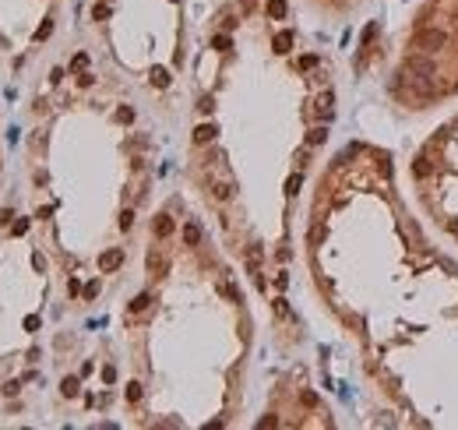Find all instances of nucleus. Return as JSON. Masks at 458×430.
<instances>
[{"label": "nucleus", "mask_w": 458, "mask_h": 430, "mask_svg": "<svg viewBox=\"0 0 458 430\" xmlns=\"http://www.w3.org/2000/svg\"><path fill=\"white\" fill-rule=\"evenodd\" d=\"M325 7H332V11H339V14H349V11H356V7H363V4H370V0H321Z\"/></svg>", "instance_id": "20e7f679"}, {"label": "nucleus", "mask_w": 458, "mask_h": 430, "mask_svg": "<svg viewBox=\"0 0 458 430\" xmlns=\"http://www.w3.org/2000/svg\"><path fill=\"white\" fill-rule=\"evenodd\" d=\"M11 233H14V236H25V233H29V219H18V222L11 226Z\"/></svg>", "instance_id": "0eeeda50"}, {"label": "nucleus", "mask_w": 458, "mask_h": 430, "mask_svg": "<svg viewBox=\"0 0 458 430\" xmlns=\"http://www.w3.org/2000/svg\"><path fill=\"white\" fill-rule=\"evenodd\" d=\"M60 391L67 395V399H74L81 388H78V377H64V384H60Z\"/></svg>", "instance_id": "423d86ee"}, {"label": "nucleus", "mask_w": 458, "mask_h": 430, "mask_svg": "<svg viewBox=\"0 0 458 430\" xmlns=\"http://www.w3.org/2000/svg\"><path fill=\"white\" fill-rule=\"evenodd\" d=\"M50 32H54V18H47V22L36 29V43H47V39H50Z\"/></svg>", "instance_id": "39448f33"}, {"label": "nucleus", "mask_w": 458, "mask_h": 430, "mask_svg": "<svg viewBox=\"0 0 458 430\" xmlns=\"http://www.w3.org/2000/svg\"><path fill=\"white\" fill-rule=\"evenodd\" d=\"M405 191L430 229L458 247V107L423 134L405 162Z\"/></svg>", "instance_id": "7ed1b4c3"}, {"label": "nucleus", "mask_w": 458, "mask_h": 430, "mask_svg": "<svg viewBox=\"0 0 458 430\" xmlns=\"http://www.w3.org/2000/svg\"><path fill=\"white\" fill-rule=\"evenodd\" d=\"M25 331H39V314H29L25 318Z\"/></svg>", "instance_id": "6e6552de"}, {"label": "nucleus", "mask_w": 458, "mask_h": 430, "mask_svg": "<svg viewBox=\"0 0 458 430\" xmlns=\"http://www.w3.org/2000/svg\"><path fill=\"white\" fill-rule=\"evenodd\" d=\"M18 388H21V384H18V381H7V384H4V395H7V399H11V395H18Z\"/></svg>", "instance_id": "1a4fd4ad"}, {"label": "nucleus", "mask_w": 458, "mask_h": 430, "mask_svg": "<svg viewBox=\"0 0 458 430\" xmlns=\"http://www.w3.org/2000/svg\"><path fill=\"white\" fill-rule=\"evenodd\" d=\"M307 247L385 424L458 430V258L412 205L392 149L349 142L328 162Z\"/></svg>", "instance_id": "f257e3e1"}, {"label": "nucleus", "mask_w": 458, "mask_h": 430, "mask_svg": "<svg viewBox=\"0 0 458 430\" xmlns=\"http://www.w3.org/2000/svg\"><path fill=\"white\" fill-rule=\"evenodd\" d=\"M32 269L43 271V269H47V258H43V254H32Z\"/></svg>", "instance_id": "9d476101"}, {"label": "nucleus", "mask_w": 458, "mask_h": 430, "mask_svg": "<svg viewBox=\"0 0 458 430\" xmlns=\"http://www.w3.org/2000/svg\"><path fill=\"white\" fill-rule=\"evenodd\" d=\"M381 64V96L405 120L458 107V0H412Z\"/></svg>", "instance_id": "f03ea898"}]
</instances>
